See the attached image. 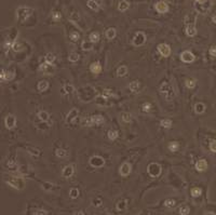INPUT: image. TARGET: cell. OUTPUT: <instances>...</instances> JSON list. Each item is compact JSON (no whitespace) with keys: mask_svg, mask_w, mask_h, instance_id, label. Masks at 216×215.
Here are the masks:
<instances>
[{"mask_svg":"<svg viewBox=\"0 0 216 215\" xmlns=\"http://www.w3.org/2000/svg\"><path fill=\"white\" fill-rule=\"evenodd\" d=\"M3 181H5V183L8 186H10L13 189H16V190H22V189L25 188V181L22 177H19V176L5 174L3 176Z\"/></svg>","mask_w":216,"mask_h":215,"instance_id":"cell-1","label":"cell"},{"mask_svg":"<svg viewBox=\"0 0 216 215\" xmlns=\"http://www.w3.org/2000/svg\"><path fill=\"white\" fill-rule=\"evenodd\" d=\"M159 92L160 94L163 96V99H165V101H168V102L173 101L174 97H175L173 87H172L168 81H163V82L159 85Z\"/></svg>","mask_w":216,"mask_h":215,"instance_id":"cell-2","label":"cell"},{"mask_svg":"<svg viewBox=\"0 0 216 215\" xmlns=\"http://www.w3.org/2000/svg\"><path fill=\"white\" fill-rule=\"evenodd\" d=\"M34 10L31 8H27V7H21L17 9L16 11V16L19 22H21L22 24H24L27 20L30 17V15L33 14Z\"/></svg>","mask_w":216,"mask_h":215,"instance_id":"cell-3","label":"cell"},{"mask_svg":"<svg viewBox=\"0 0 216 215\" xmlns=\"http://www.w3.org/2000/svg\"><path fill=\"white\" fill-rule=\"evenodd\" d=\"M5 168H7L10 171H17L19 170V163L16 161L15 156H9L5 161Z\"/></svg>","mask_w":216,"mask_h":215,"instance_id":"cell-4","label":"cell"},{"mask_svg":"<svg viewBox=\"0 0 216 215\" xmlns=\"http://www.w3.org/2000/svg\"><path fill=\"white\" fill-rule=\"evenodd\" d=\"M147 171H148V174H149L151 177H158V176L161 174V167H160V164H158V163L152 162L148 166Z\"/></svg>","mask_w":216,"mask_h":215,"instance_id":"cell-5","label":"cell"},{"mask_svg":"<svg viewBox=\"0 0 216 215\" xmlns=\"http://www.w3.org/2000/svg\"><path fill=\"white\" fill-rule=\"evenodd\" d=\"M15 77V73L12 70H7V69H3V70L0 71V82H8V81L13 80Z\"/></svg>","mask_w":216,"mask_h":215,"instance_id":"cell-6","label":"cell"},{"mask_svg":"<svg viewBox=\"0 0 216 215\" xmlns=\"http://www.w3.org/2000/svg\"><path fill=\"white\" fill-rule=\"evenodd\" d=\"M186 28H185V31H186V35L188 37H193V36L197 34V28H196V24H195V20L193 21H186Z\"/></svg>","mask_w":216,"mask_h":215,"instance_id":"cell-7","label":"cell"},{"mask_svg":"<svg viewBox=\"0 0 216 215\" xmlns=\"http://www.w3.org/2000/svg\"><path fill=\"white\" fill-rule=\"evenodd\" d=\"M5 128H7L8 130H12V129L15 128V125H16V118H15L14 115L9 113L8 116H5Z\"/></svg>","mask_w":216,"mask_h":215,"instance_id":"cell-8","label":"cell"},{"mask_svg":"<svg viewBox=\"0 0 216 215\" xmlns=\"http://www.w3.org/2000/svg\"><path fill=\"white\" fill-rule=\"evenodd\" d=\"M145 41H146L145 34L138 31V33H136V35L134 36L132 42H133V45H135V47H140V45H143L144 43H145Z\"/></svg>","mask_w":216,"mask_h":215,"instance_id":"cell-9","label":"cell"},{"mask_svg":"<svg viewBox=\"0 0 216 215\" xmlns=\"http://www.w3.org/2000/svg\"><path fill=\"white\" fill-rule=\"evenodd\" d=\"M195 8L198 12L200 13H207L209 11V9L211 8V1L207 0L205 2H196Z\"/></svg>","mask_w":216,"mask_h":215,"instance_id":"cell-10","label":"cell"},{"mask_svg":"<svg viewBox=\"0 0 216 215\" xmlns=\"http://www.w3.org/2000/svg\"><path fill=\"white\" fill-rule=\"evenodd\" d=\"M158 51H159V53L162 55L163 57H168L171 55V47H170L169 45H166V43H160L159 45H158Z\"/></svg>","mask_w":216,"mask_h":215,"instance_id":"cell-11","label":"cell"},{"mask_svg":"<svg viewBox=\"0 0 216 215\" xmlns=\"http://www.w3.org/2000/svg\"><path fill=\"white\" fill-rule=\"evenodd\" d=\"M195 54L193 52H190V51H184V52L181 53V59L182 62L184 63H193L195 61Z\"/></svg>","mask_w":216,"mask_h":215,"instance_id":"cell-12","label":"cell"},{"mask_svg":"<svg viewBox=\"0 0 216 215\" xmlns=\"http://www.w3.org/2000/svg\"><path fill=\"white\" fill-rule=\"evenodd\" d=\"M90 164L93 168H102L105 164V160L100 156H94L90 159Z\"/></svg>","mask_w":216,"mask_h":215,"instance_id":"cell-13","label":"cell"},{"mask_svg":"<svg viewBox=\"0 0 216 215\" xmlns=\"http://www.w3.org/2000/svg\"><path fill=\"white\" fill-rule=\"evenodd\" d=\"M78 116H79V110L77 108H73L66 116V123H68V124L74 123V121L77 120Z\"/></svg>","mask_w":216,"mask_h":215,"instance_id":"cell-14","label":"cell"},{"mask_svg":"<svg viewBox=\"0 0 216 215\" xmlns=\"http://www.w3.org/2000/svg\"><path fill=\"white\" fill-rule=\"evenodd\" d=\"M131 170H132V167H131L130 163H129V162H123L121 164V167H120V169H119V173H120V175H121V176L126 177V176L130 175Z\"/></svg>","mask_w":216,"mask_h":215,"instance_id":"cell-15","label":"cell"},{"mask_svg":"<svg viewBox=\"0 0 216 215\" xmlns=\"http://www.w3.org/2000/svg\"><path fill=\"white\" fill-rule=\"evenodd\" d=\"M87 5L93 11H98V9L102 7V1L101 0H88Z\"/></svg>","mask_w":216,"mask_h":215,"instance_id":"cell-16","label":"cell"},{"mask_svg":"<svg viewBox=\"0 0 216 215\" xmlns=\"http://www.w3.org/2000/svg\"><path fill=\"white\" fill-rule=\"evenodd\" d=\"M75 173V169H74V166H71V164H69V166H66L64 169H63V176H64L65 178H70L73 175H74Z\"/></svg>","mask_w":216,"mask_h":215,"instance_id":"cell-17","label":"cell"},{"mask_svg":"<svg viewBox=\"0 0 216 215\" xmlns=\"http://www.w3.org/2000/svg\"><path fill=\"white\" fill-rule=\"evenodd\" d=\"M39 71H41V73H48V75H51L53 71L52 69V65L48 64V63H41L40 65H39Z\"/></svg>","mask_w":216,"mask_h":215,"instance_id":"cell-18","label":"cell"},{"mask_svg":"<svg viewBox=\"0 0 216 215\" xmlns=\"http://www.w3.org/2000/svg\"><path fill=\"white\" fill-rule=\"evenodd\" d=\"M156 10H157L159 13L163 14V13H166L169 11V5L166 2H163V1H160V2L156 3Z\"/></svg>","mask_w":216,"mask_h":215,"instance_id":"cell-19","label":"cell"},{"mask_svg":"<svg viewBox=\"0 0 216 215\" xmlns=\"http://www.w3.org/2000/svg\"><path fill=\"white\" fill-rule=\"evenodd\" d=\"M196 169L199 172H203L207 169V162L205 159H200L196 162Z\"/></svg>","mask_w":216,"mask_h":215,"instance_id":"cell-20","label":"cell"},{"mask_svg":"<svg viewBox=\"0 0 216 215\" xmlns=\"http://www.w3.org/2000/svg\"><path fill=\"white\" fill-rule=\"evenodd\" d=\"M102 65L98 63V62H93L92 64L90 65V70L91 73H95V75H98V73H102Z\"/></svg>","mask_w":216,"mask_h":215,"instance_id":"cell-21","label":"cell"},{"mask_svg":"<svg viewBox=\"0 0 216 215\" xmlns=\"http://www.w3.org/2000/svg\"><path fill=\"white\" fill-rule=\"evenodd\" d=\"M37 116H38L39 120L42 121V122H48V121L50 120V115H49V113L45 110H39Z\"/></svg>","mask_w":216,"mask_h":215,"instance_id":"cell-22","label":"cell"},{"mask_svg":"<svg viewBox=\"0 0 216 215\" xmlns=\"http://www.w3.org/2000/svg\"><path fill=\"white\" fill-rule=\"evenodd\" d=\"M91 118H92V122L94 125H101L105 122V119L102 115H93L91 116Z\"/></svg>","mask_w":216,"mask_h":215,"instance_id":"cell-23","label":"cell"},{"mask_svg":"<svg viewBox=\"0 0 216 215\" xmlns=\"http://www.w3.org/2000/svg\"><path fill=\"white\" fill-rule=\"evenodd\" d=\"M129 89H130L131 92L137 93L138 91H140V83L138 82L137 80L132 81V82H131L130 84H129Z\"/></svg>","mask_w":216,"mask_h":215,"instance_id":"cell-24","label":"cell"},{"mask_svg":"<svg viewBox=\"0 0 216 215\" xmlns=\"http://www.w3.org/2000/svg\"><path fill=\"white\" fill-rule=\"evenodd\" d=\"M55 155H56L57 158L65 159V158L68 157V151H67L66 149H64V148H57L56 150H55Z\"/></svg>","mask_w":216,"mask_h":215,"instance_id":"cell-25","label":"cell"},{"mask_svg":"<svg viewBox=\"0 0 216 215\" xmlns=\"http://www.w3.org/2000/svg\"><path fill=\"white\" fill-rule=\"evenodd\" d=\"M25 148H26L27 152H28V154H30L33 157H38L39 155H40V150H39L38 148L34 147V146H30V145H28V146H26Z\"/></svg>","mask_w":216,"mask_h":215,"instance_id":"cell-26","label":"cell"},{"mask_svg":"<svg viewBox=\"0 0 216 215\" xmlns=\"http://www.w3.org/2000/svg\"><path fill=\"white\" fill-rule=\"evenodd\" d=\"M126 206H128V200H126V199H121V200H119L116 204V208L118 211L126 210Z\"/></svg>","mask_w":216,"mask_h":215,"instance_id":"cell-27","label":"cell"},{"mask_svg":"<svg viewBox=\"0 0 216 215\" xmlns=\"http://www.w3.org/2000/svg\"><path fill=\"white\" fill-rule=\"evenodd\" d=\"M116 28H114V27H109V28L107 29L106 33H105V36H106L107 39H109V40H112L115 37H116Z\"/></svg>","mask_w":216,"mask_h":215,"instance_id":"cell-28","label":"cell"},{"mask_svg":"<svg viewBox=\"0 0 216 215\" xmlns=\"http://www.w3.org/2000/svg\"><path fill=\"white\" fill-rule=\"evenodd\" d=\"M62 94L63 95H68V94H71V93L74 92V87L71 84H69V83H66V84L63 87L62 90Z\"/></svg>","mask_w":216,"mask_h":215,"instance_id":"cell-29","label":"cell"},{"mask_svg":"<svg viewBox=\"0 0 216 215\" xmlns=\"http://www.w3.org/2000/svg\"><path fill=\"white\" fill-rule=\"evenodd\" d=\"M37 88H38V91L39 92H44L45 90H48V88H49V82H48L47 80H41L38 82V85H37Z\"/></svg>","mask_w":216,"mask_h":215,"instance_id":"cell-30","label":"cell"},{"mask_svg":"<svg viewBox=\"0 0 216 215\" xmlns=\"http://www.w3.org/2000/svg\"><path fill=\"white\" fill-rule=\"evenodd\" d=\"M130 8V3L126 1V0H122V1H120L118 5V10L120 12H124L126 11V10Z\"/></svg>","mask_w":216,"mask_h":215,"instance_id":"cell-31","label":"cell"},{"mask_svg":"<svg viewBox=\"0 0 216 215\" xmlns=\"http://www.w3.org/2000/svg\"><path fill=\"white\" fill-rule=\"evenodd\" d=\"M168 148H169V150L172 151V152H175V151H177L178 148H179V143L176 142V141H172V142H170L169 144H168Z\"/></svg>","mask_w":216,"mask_h":215,"instance_id":"cell-32","label":"cell"},{"mask_svg":"<svg viewBox=\"0 0 216 215\" xmlns=\"http://www.w3.org/2000/svg\"><path fill=\"white\" fill-rule=\"evenodd\" d=\"M178 213H179V215H188L190 213V208L187 204H182L178 208Z\"/></svg>","mask_w":216,"mask_h":215,"instance_id":"cell-33","label":"cell"},{"mask_svg":"<svg viewBox=\"0 0 216 215\" xmlns=\"http://www.w3.org/2000/svg\"><path fill=\"white\" fill-rule=\"evenodd\" d=\"M89 39H90V42L92 43H96L100 41V34L97 31H92L89 36Z\"/></svg>","mask_w":216,"mask_h":215,"instance_id":"cell-34","label":"cell"},{"mask_svg":"<svg viewBox=\"0 0 216 215\" xmlns=\"http://www.w3.org/2000/svg\"><path fill=\"white\" fill-rule=\"evenodd\" d=\"M44 59H45V63H48V64L52 65L53 63L55 62V59H56V56H55V55L53 54V53L49 52V53H47V54H45Z\"/></svg>","mask_w":216,"mask_h":215,"instance_id":"cell-35","label":"cell"},{"mask_svg":"<svg viewBox=\"0 0 216 215\" xmlns=\"http://www.w3.org/2000/svg\"><path fill=\"white\" fill-rule=\"evenodd\" d=\"M176 200L174 198H168L165 201H164V206H166V208H169V209H173V208H175V206H176Z\"/></svg>","mask_w":216,"mask_h":215,"instance_id":"cell-36","label":"cell"},{"mask_svg":"<svg viewBox=\"0 0 216 215\" xmlns=\"http://www.w3.org/2000/svg\"><path fill=\"white\" fill-rule=\"evenodd\" d=\"M172 124H173V122H172V120L169 118L162 119V120L160 121V125L164 129H170L172 127Z\"/></svg>","mask_w":216,"mask_h":215,"instance_id":"cell-37","label":"cell"},{"mask_svg":"<svg viewBox=\"0 0 216 215\" xmlns=\"http://www.w3.org/2000/svg\"><path fill=\"white\" fill-rule=\"evenodd\" d=\"M126 73H128V67H126V65H122V66H120L117 69V76H118V77H123Z\"/></svg>","mask_w":216,"mask_h":215,"instance_id":"cell-38","label":"cell"},{"mask_svg":"<svg viewBox=\"0 0 216 215\" xmlns=\"http://www.w3.org/2000/svg\"><path fill=\"white\" fill-rule=\"evenodd\" d=\"M204 110H205V105L203 103H197L195 105V111L197 113H199V115L204 113Z\"/></svg>","mask_w":216,"mask_h":215,"instance_id":"cell-39","label":"cell"},{"mask_svg":"<svg viewBox=\"0 0 216 215\" xmlns=\"http://www.w3.org/2000/svg\"><path fill=\"white\" fill-rule=\"evenodd\" d=\"M81 123H82L83 127H93V122H92V118L91 116H87L81 120Z\"/></svg>","mask_w":216,"mask_h":215,"instance_id":"cell-40","label":"cell"},{"mask_svg":"<svg viewBox=\"0 0 216 215\" xmlns=\"http://www.w3.org/2000/svg\"><path fill=\"white\" fill-rule=\"evenodd\" d=\"M107 137H108L110 141L117 140V137H118V132H117L116 130H114V129H110V130H108V132H107Z\"/></svg>","mask_w":216,"mask_h":215,"instance_id":"cell-41","label":"cell"},{"mask_svg":"<svg viewBox=\"0 0 216 215\" xmlns=\"http://www.w3.org/2000/svg\"><path fill=\"white\" fill-rule=\"evenodd\" d=\"M79 195H80V192H79V189L76 188V187H74V188H71L70 190H69V197H70L71 199L78 198Z\"/></svg>","mask_w":216,"mask_h":215,"instance_id":"cell-42","label":"cell"},{"mask_svg":"<svg viewBox=\"0 0 216 215\" xmlns=\"http://www.w3.org/2000/svg\"><path fill=\"white\" fill-rule=\"evenodd\" d=\"M79 59H80V55L77 52H71L68 56L69 62H71V63H76V62L79 61Z\"/></svg>","mask_w":216,"mask_h":215,"instance_id":"cell-43","label":"cell"},{"mask_svg":"<svg viewBox=\"0 0 216 215\" xmlns=\"http://www.w3.org/2000/svg\"><path fill=\"white\" fill-rule=\"evenodd\" d=\"M196 83H197V81L193 78H188V79H186V81H185V85L188 88V89H193V88L196 87Z\"/></svg>","mask_w":216,"mask_h":215,"instance_id":"cell-44","label":"cell"},{"mask_svg":"<svg viewBox=\"0 0 216 215\" xmlns=\"http://www.w3.org/2000/svg\"><path fill=\"white\" fill-rule=\"evenodd\" d=\"M121 119L123 122H131L132 121V115H131L130 113H121Z\"/></svg>","mask_w":216,"mask_h":215,"instance_id":"cell-45","label":"cell"},{"mask_svg":"<svg viewBox=\"0 0 216 215\" xmlns=\"http://www.w3.org/2000/svg\"><path fill=\"white\" fill-rule=\"evenodd\" d=\"M191 196L195 197V198H197V197H200L202 194V189L199 188V187H193V189H191Z\"/></svg>","mask_w":216,"mask_h":215,"instance_id":"cell-46","label":"cell"},{"mask_svg":"<svg viewBox=\"0 0 216 215\" xmlns=\"http://www.w3.org/2000/svg\"><path fill=\"white\" fill-rule=\"evenodd\" d=\"M69 38H70L71 41H74V42H77L79 40V38H80V35H79L78 31H71L70 35H69Z\"/></svg>","mask_w":216,"mask_h":215,"instance_id":"cell-47","label":"cell"},{"mask_svg":"<svg viewBox=\"0 0 216 215\" xmlns=\"http://www.w3.org/2000/svg\"><path fill=\"white\" fill-rule=\"evenodd\" d=\"M151 110V104L148 102H145L142 104V111L143 113H149Z\"/></svg>","mask_w":216,"mask_h":215,"instance_id":"cell-48","label":"cell"},{"mask_svg":"<svg viewBox=\"0 0 216 215\" xmlns=\"http://www.w3.org/2000/svg\"><path fill=\"white\" fill-rule=\"evenodd\" d=\"M33 215H49V212L43 209H36L33 212Z\"/></svg>","mask_w":216,"mask_h":215,"instance_id":"cell-49","label":"cell"},{"mask_svg":"<svg viewBox=\"0 0 216 215\" xmlns=\"http://www.w3.org/2000/svg\"><path fill=\"white\" fill-rule=\"evenodd\" d=\"M69 16H70V19H71V21L73 22H79L80 21V16H79V14H78V12H73V13H70V15H69Z\"/></svg>","mask_w":216,"mask_h":215,"instance_id":"cell-50","label":"cell"},{"mask_svg":"<svg viewBox=\"0 0 216 215\" xmlns=\"http://www.w3.org/2000/svg\"><path fill=\"white\" fill-rule=\"evenodd\" d=\"M61 17H62V14H61L58 11H55V12H53L52 13V20L54 22H59Z\"/></svg>","mask_w":216,"mask_h":215,"instance_id":"cell-51","label":"cell"},{"mask_svg":"<svg viewBox=\"0 0 216 215\" xmlns=\"http://www.w3.org/2000/svg\"><path fill=\"white\" fill-rule=\"evenodd\" d=\"M92 203H93V206H101L103 204V201H102V199L101 198H95V199H93L92 200Z\"/></svg>","mask_w":216,"mask_h":215,"instance_id":"cell-52","label":"cell"},{"mask_svg":"<svg viewBox=\"0 0 216 215\" xmlns=\"http://www.w3.org/2000/svg\"><path fill=\"white\" fill-rule=\"evenodd\" d=\"M91 45L89 43V41H83L82 42V49L84 50V51H88V50H91Z\"/></svg>","mask_w":216,"mask_h":215,"instance_id":"cell-53","label":"cell"},{"mask_svg":"<svg viewBox=\"0 0 216 215\" xmlns=\"http://www.w3.org/2000/svg\"><path fill=\"white\" fill-rule=\"evenodd\" d=\"M209 52H210V55H211V56L215 57L216 56V45H213V47L210 48Z\"/></svg>","mask_w":216,"mask_h":215,"instance_id":"cell-54","label":"cell"},{"mask_svg":"<svg viewBox=\"0 0 216 215\" xmlns=\"http://www.w3.org/2000/svg\"><path fill=\"white\" fill-rule=\"evenodd\" d=\"M210 149H211V151H213V152H216V141L211 142V144H210Z\"/></svg>","mask_w":216,"mask_h":215,"instance_id":"cell-55","label":"cell"},{"mask_svg":"<svg viewBox=\"0 0 216 215\" xmlns=\"http://www.w3.org/2000/svg\"><path fill=\"white\" fill-rule=\"evenodd\" d=\"M74 215H84V212H82V211H76V212H74Z\"/></svg>","mask_w":216,"mask_h":215,"instance_id":"cell-56","label":"cell"},{"mask_svg":"<svg viewBox=\"0 0 216 215\" xmlns=\"http://www.w3.org/2000/svg\"><path fill=\"white\" fill-rule=\"evenodd\" d=\"M212 22L216 24V12H215V13H214L213 15H212Z\"/></svg>","mask_w":216,"mask_h":215,"instance_id":"cell-57","label":"cell"},{"mask_svg":"<svg viewBox=\"0 0 216 215\" xmlns=\"http://www.w3.org/2000/svg\"><path fill=\"white\" fill-rule=\"evenodd\" d=\"M196 2H205V1H207V0H195Z\"/></svg>","mask_w":216,"mask_h":215,"instance_id":"cell-58","label":"cell"},{"mask_svg":"<svg viewBox=\"0 0 216 215\" xmlns=\"http://www.w3.org/2000/svg\"><path fill=\"white\" fill-rule=\"evenodd\" d=\"M205 215H215V213H213V212H209V213H207Z\"/></svg>","mask_w":216,"mask_h":215,"instance_id":"cell-59","label":"cell"},{"mask_svg":"<svg viewBox=\"0 0 216 215\" xmlns=\"http://www.w3.org/2000/svg\"><path fill=\"white\" fill-rule=\"evenodd\" d=\"M0 64H1V59H0Z\"/></svg>","mask_w":216,"mask_h":215,"instance_id":"cell-60","label":"cell"}]
</instances>
